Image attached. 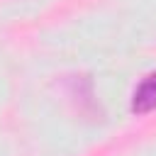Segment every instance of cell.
<instances>
[{
	"label": "cell",
	"mask_w": 156,
	"mask_h": 156,
	"mask_svg": "<svg viewBox=\"0 0 156 156\" xmlns=\"http://www.w3.org/2000/svg\"><path fill=\"white\" fill-rule=\"evenodd\" d=\"M132 107H134V112H149L156 107V73L139 83V88L134 90V98H132Z\"/></svg>",
	"instance_id": "6da1fadb"
}]
</instances>
